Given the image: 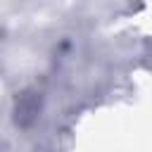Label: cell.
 Listing matches in <instances>:
<instances>
[{
	"mask_svg": "<svg viewBox=\"0 0 152 152\" xmlns=\"http://www.w3.org/2000/svg\"><path fill=\"white\" fill-rule=\"evenodd\" d=\"M17 121L21 124V126H28L33 119H36V114L40 112V97L36 95V93H24L19 100H17Z\"/></svg>",
	"mask_w": 152,
	"mask_h": 152,
	"instance_id": "cell-1",
	"label": "cell"
}]
</instances>
